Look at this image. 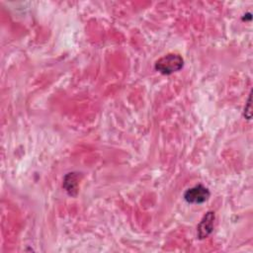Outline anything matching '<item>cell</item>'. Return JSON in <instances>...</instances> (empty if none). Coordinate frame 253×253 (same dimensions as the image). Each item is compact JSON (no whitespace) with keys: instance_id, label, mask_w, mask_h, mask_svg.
Listing matches in <instances>:
<instances>
[{"instance_id":"cell-3","label":"cell","mask_w":253,"mask_h":253,"mask_svg":"<svg viewBox=\"0 0 253 253\" xmlns=\"http://www.w3.org/2000/svg\"><path fill=\"white\" fill-rule=\"evenodd\" d=\"M213 221H214V213L212 211L207 212V214L203 217L201 222L198 225V236L200 239L208 237L213 228Z\"/></svg>"},{"instance_id":"cell-4","label":"cell","mask_w":253,"mask_h":253,"mask_svg":"<svg viewBox=\"0 0 253 253\" xmlns=\"http://www.w3.org/2000/svg\"><path fill=\"white\" fill-rule=\"evenodd\" d=\"M63 187L68 192L69 195L73 196L77 192V176L75 173H68L63 182Z\"/></svg>"},{"instance_id":"cell-2","label":"cell","mask_w":253,"mask_h":253,"mask_svg":"<svg viewBox=\"0 0 253 253\" xmlns=\"http://www.w3.org/2000/svg\"><path fill=\"white\" fill-rule=\"evenodd\" d=\"M184 198L190 204H202L210 198V191L203 185H197L188 189Z\"/></svg>"},{"instance_id":"cell-1","label":"cell","mask_w":253,"mask_h":253,"mask_svg":"<svg viewBox=\"0 0 253 253\" xmlns=\"http://www.w3.org/2000/svg\"><path fill=\"white\" fill-rule=\"evenodd\" d=\"M184 64V60L181 55L177 53H169L155 62V69L162 74H171L179 71Z\"/></svg>"}]
</instances>
